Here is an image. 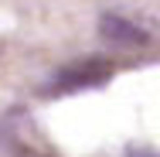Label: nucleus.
<instances>
[{
    "label": "nucleus",
    "mask_w": 160,
    "mask_h": 157,
    "mask_svg": "<svg viewBox=\"0 0 160 157\" xmlns=\"http://www.w3.org/2000/svg\"><path fill=\"white\" fill-rule=\"evenodd\" d=\"M109 79H112V62L85 58V62L65 65L62 72H55L51 82L44 86V96H68V92H82V89H96V86H106Z\"/></svg>",
    "instance_id": "nucleus-1"
},
{
    "label": "nucleus",
    "mask_w": 160,
    "mask_h": 157,
    "mask_svg": "<svg viewBox=\"0 0 160 157\" xmlns=\"http://www.w3.org/2000/svg\"><path fill=\"white\" fill-rule=\"evenodd\" d=\"M133 157H157V154H147V150H143V154H133Z\"/></svg>",
    "instance_id": "nucleus-4"
},
{
    "label": "nucleus",
    "mask_w": 160,
    "mask_h": 157,
    "mask_svg": "<svg viewBox=\"0 0 160 157\" xmlns=\"http://www.w3.org/2000/svg\"><path fill=\"white\" fill-rule=\"evenodd\" d=\"M17 157H48V154H38V150H17Z\"/></svg>",
    "instance_id": "nucleus-3"
},
{
    "label": "nucleus",
    "mask_w": 160,
    "mask_h": 157,
    "mask_svg": "<svg viewBox=\"0 0 160 157\" xmlns=\"http://www.w3.org/2000/svg\"><path fill=\"white\" fill-rule=\"evenodd\" d=\"M99 34L112 44H126V48H136V44H147V31L136 28L133 21L119 17V14H102L99 21Z\"/></svg>",
    "instance_id": "nucleus-2"
}]
</instances>
